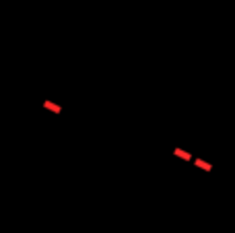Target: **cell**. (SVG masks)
Here are the masks:
<instances>
[{
  "mask_svg": "<svg viewBox=\"0 0 235 233\" xmlns=\"http://www.w3.org/2000/svg\"><path fill=\"white\" fill-rule=\"evenodd\" d=\"M194 163H196V167H200V169H204V171H210L212 169V165L206 163V161H202V159H196Z\"/></svg>",
  "mask_w": 235,
  "mask_h": 233,
  "instance_id": "cell-1",
  "label": "cell"
},
{
  "mask_svg": "<svg viewBox=\"0 0 235 233\" xmlns=\"http://www.w3.org/2000/svg\"><path fill=\"white\" fill-rule=\"evenodd\" d=\"M173 153L178 155V157H182V159H186V161H188V159H192V157H190V153H186V151H182V148H175Z\"/></svg>",
  "mask_w": 235,
  "mask_h": 233,
  "instance_id": "cell-2",
  "label": "cell"
},
{
  "mask_svg": "<svg viewBox=\"0 0 235 233\" xmlns=\"http://www.w3.org/2000/svg\"><path fill=\"white\" fill-rule=\"evenodd\" d=\"M47 109H52V112H60V105H56V103H52V101H46L43 103Z\"/></svg>",
  "mask_w": 235,
  "mask_h": 233,
  "instance_id": "cell-3",
  "label": "cell"
}]
</instances>
